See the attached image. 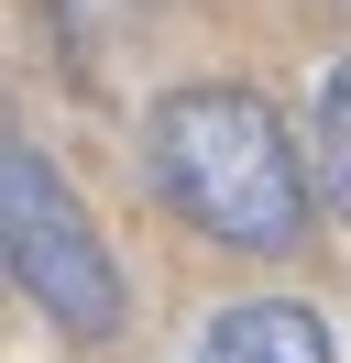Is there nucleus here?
<instances>
[{"label":"nucleus","mask_w":351,"mask_h":363,"mask_svg":"<svg viewBox=\"0 0 351 363\" xmlns=\"http://www.w3.org/2000/svg\"><path fill=\"white\" fill-rule=\"evenodd\" d=\"M0 275L55 319L66 341H110L121 330V264H110L99 220L77 209V187L0 133Z\"/></svg>","instance_id":"obj_2"},{"label":"nucleus","mask_w":351,"mask_h":363,"mask_svg":"<svg viewBox=\"0 0 351 363\" xmlns=\"http://www.w3.org/2000/svg\"><path fill=\"white\" fill-rule=\"evenodd\" d=\"M143 165L231 253H297L307 242V165H297L285 121L253 89H176V99H154Z\"/></svg>","instance_id":"obj_1"},{"label":"nucleus","mask_w":351,"mask_h":363,"mask_svg":"<svg viewBox=\"0 0 351 363\" xmlns=\"http://www.w3.org/2000/svg\"><path fill=\"white\" fill-rule=\"evenodd\" d=\"M307 155H318V187H329V209L351 220V55L318 77V121H307Z\"/></svg>","instance_id":"obj_4"},{"label":"nucleus","mask_w":351,"mask_h":363,"mask_svg":"<svg viewBox=\"0 0 351 363\" xmlns=\"http://www.w3.org/2000/svg\"><path fill=\"white\" fill-rule=\"evenodd\" d=\"M197 363H340L329 352V319L297 297H241L197 330Z\"/></svg>","instance_id":"obj_3"}]
</instances>
